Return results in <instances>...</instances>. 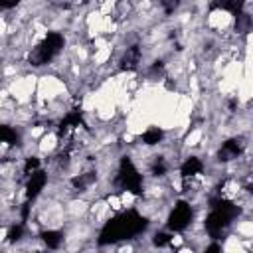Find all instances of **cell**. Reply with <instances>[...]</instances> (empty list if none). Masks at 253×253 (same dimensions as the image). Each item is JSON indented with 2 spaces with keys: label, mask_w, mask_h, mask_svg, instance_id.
<instances>
[{
  "label": "cell",
  "mask_w": 253,
  "mask_h": 253,
  "mask_svg": "<svg viewBox=\"0 0 253 253\" xmlns=\"http://www.w3.org/2000/svg\"><path fill=\"white\" fill-rule=\"evenodd\" d=\"M202 170H204V164H202V160L196 158V156H190V158L182 164V168H180V172H182L184 178H192V176L200 174Z\"/></svg>",
  "instance_id": "ba28073f"
},
{
  "label": "cell",
  "mask_w": 253,
  "mask_h": 253,
  "mask_svg": "<svg viewBox=\"0 0 253 253\" xmlns=\"http://www.w3.org/2000/svg\"><path fill=\"white\" fill-rule=\"evenodd\" d=\"M45 182H47V174H45V172L36 170L34 174H30V180H28V184H26V198H28V200H34V198L43 190Z\"/></svg>",
  "instance_id": "277c9868"
},
{
  "label": "cell",
  "mask_w": 253,
  "mask_h": 253,
  "mask_svg": "<svg viewBox=\"0 0 253 253\" xmlns=\"http://www.w3.org/2000/svg\"><path fill=\"white\" fill-rule=\"evenodd\" d=\"M42 239H43V243L47 245V247H51V249H55V247H59V243H61V233H57V231H43L42 233Z\"/></svg>",
  "instance_id": "7c38bea8"
},
{
  "label": "cell",
  "mask_w": 253,
  "mask_h": 253,
  "mask_svg": "<svg viewBox=\"0 0 253 253\" xmlns=\"http://www.w3.org/2000/svg\"><path fill=\"white\" fill-rule=\"evenodd\" d=\"M95 172H85V174H79V176H75L73 180H71V184L75 186V188H79V190H85L87 186H91L93 182H95Z\"/></svg>",
  "instance_id": "9c48e42d"
},
{
  "label": "cell",
  "mask_w": 253,
  "mask_h": 253,
  "mask_svg": "<svg viewBox=\"0 0 253 253\" xmlns=\"http://www.w3.org/2000/svg\"><path fill=\"white\" fill-rule=\"evenodd\" d=\"M140 63V47L138 45H130L126 47V51L123 53L121 57V69H126V71H134Z\"/></svg>",
  "instance_id": "8992f818"
},
{
  "label": "cell",
  "mask_w": 253,
  "mask_h": 253,
  "mask_svg": "<svg viewBox=\"0 0 253 253\" xmlns=\"http://www.w3.org/2000/svg\"><path fill=\"white\" fill-rule=\"evenodd\" d=\"M164 172H166V164H164V160H162V158H156L154 164H152V174H154V176H162Z\"/></svg>",
  "instance_id": "e0dca14e"
},
{
  "label": "cell",
  "mask_w": 253,
  "mask_h": 253,
  "mask_svg": "<svg viewBox=\"0 0 253 253\" xmlns=\"http://www.w3.org/2000/svg\"><path fill=\"white\" fill-rule=\"evenodd\" d=\"M192 221V208L186 204V202H178L174 206V210L170 211V217H168V227L172 231H182L188 227V223Z\"/></svg>",
  "instance_id": "3957f363"
},
{
  "label": "cell",
  "mask_w": 253,
  "mask_h": 253,
  "mask_svg": "<svg viewBox=\"0 0 253 253\" xmlns=\"http://www.w3.org/2000/svg\"><path fill=\"white\" fill-rule=\"evenodd\" d=\"M235 18H237V30H239V32H245V30L251 26V18H249L247 14H243V12H241V14H239V16H235Z\"/></svg>",
  "instance_id": "2e32d148"
},
{
  "label": "cell",
  "mask_w": 253,
  "mask_h": 253,
  "mask_svg": "<svg viewBox=\"0 0 253 253\" xmlns=\"http://www.w3.org/2000/svg\"><path fill=\"white\" fill-rule=\"evenodd\" d=\"M38 168H40V160L32 156V158H28V160H26V164H24V174H26V176H30V174H34Z\"/></svg>",
  "instance_id": "9a60e30c"
},
{
  "label": "cell",
  "mask_w": 253,
  "mask_h": 253,
  "mask_svg": "<svg viewBox=\"0 0 253 253\" xmlns=\"http://www.w3.org/2000/svg\"><path fill=\"white\" fill-rule=\"evenodd\" d=\"M117 186L132 192V194H140V186H142V178L138 174V170L132 166V162L125 156L121 160V168H119V176H117Z\"/></svg>",
  "instance_id": "7a4b0ae2"
},
{
  "label": "cell",
  "mask_w": 253,
  "mask_h": 253,
  "mask_svg": "<svg viewBox=\"0 0 253 253\" xmlns=\"http://www.w3.org/2000/svg\"><path fill=\"white\" fill-rule=\"evenodd\" d=\"M8 237H10V241H18L22 237V225L20 223L18 225H12L10 231H8Z\"/></svg>",
  "instance_id": "ffe728a7"
},
{
  "label": "cell",
  "mask_w": 253,
  "mask_h": 253,
  "mask_svg": "<svg viewBox=\"0 0 253 253\" xmlns=\"http://www.w3.org/2000/svg\"><path fill=\"white\" fill-rule=\"evenodd\" d=\"M20 0H0V4H2V8H14L16 4H18Z\"/></svg>",
  "instance_id": "44dd1931"
},
{
  "label": "cell",
  "mask_w": 253,
  "mask_h": 253,
  "mask_svg": "<svg viewBox=\"0 0 253 253\" xmlns=\"http://www.w3.org/2000/svg\"><path fill=\"white\" fill-rule=\"evenodd\" d=\"M148 221L136 213V211H125L123 215L111 219L105 223V227L101 229V235H99V243L105 245V243H113V241H121V239H128V237H134L138 233H142L146 229Z\"/></svg>",
  "instance_id": "6da1fadb"
},
{
  "label": "cell",
  "mask_w": 253,
  "mask_h": 253,
  "mask_svg": "<svg viewBox=\"0 0 253 253\" xmlns=\"http://www.w3.org/2000/svg\"><path fill=\"white\" fill-rule=\"evenodd\" d=\"M162 136H164V132L154 126V128H148V130L142 134V142L148 144V146H152V144H158V142L162 140Z\"/></svg>",
  "instance_id": "30bf717a"
},
{
  "label": "cell",
  "mask_w": 253,
  "mask_h": 253,
  "mask_svg": "<svg viewBox=\"0 0 253 253\" xmlns=\"http://www.w3.org/2000/svg\"><path fill=\"white\" fill-rule=\"evenodd\" d=\"M219 249V245H210V247H206V251H217Z\"/></svg>",
  "instance_id": "7402d4cb"
},
{
  "label": "cell",
  "mask_w": 253,
  "mask_h": 253,
  "mask_svg": "<svg viewBox=\"0 0 253 253\" xmlns=\"http://www.w3.org/2000/svg\"><path fill=\"white\" fill-rule=\"evenodd\" d=\"M170 235L168 233H156L154 235V245H158V247H164V245H168L170 243Z\"/></svg>",
  "instance_id": "d6986e66"
},
{
  "label": "cell",
  "mask_w": 253,
  "mask_h": 253,
  "mask_svg": "<svg viewBox=\"0 0 253 253\" xmlns=\"http://www.w3.org/2000/svg\"><path fill=\"white\" fill-rule=\"evenodd\" d=\"M43 47L47 49V53L53 57V55H57L59 51H61V47H63V43H65V40H63V36L59 34V32H47V36L43 38Z\"/></svg>",
  "instance_id": "52a82bcc"
},
{
  "label": "cell",
  "mask_w": 253,
  "mask_h": 253,
  "mask_svg": "<svg viewBox=\"0 0 253 253\" xmlns=\"http://www.w3.org/2000/svg\"><path fill=\"white\" fill-rule=\"evenodd\" d=\"M0 138H2V142H6V144H16V142H18L16 130L10 128V126H6V125L0 128Z\"/></svg>",
  "instance_id": "5bb4252c"
},
{
  "label": "cell",
  "mask_w": 253,
  "mask_h": 253,
  "mask_svg": "<svg viewBox=\"0 0 253 253\" xmlns=\"http://www.w3.org/2000/svg\"><path fill=\"white\" fill-rule=\"evenodd\" d=\"M160 4H162V8H164L166 14H172V12L180 6V0H162Z\"/></svg>",
  "instance_id": "ac0fdd59"
},
{
  "label": "cell",
  "mask_w": 253,
  "mask_h": 253,
  "mask_svg": "<svg viewBox=\"0 0 253 253\" xmlns=\"http://www.w3.org/2000/svg\"><path fill=\"white\" fill-rule=\"evenodd\" d=\"M243 6H245V0H225L221 8L225 12H229V14H233V16H239L241 10H243Z\"/></svg>",
  "instance_id": "4fadbf2b"
},
{
  "label": "cell",
  "mask_w": 253,
  "mask_h": 253,
  "mask_svg": "<svg viewBox=\"0 0 253 253\" xmlns=\"http://www.w3.org/2000/svg\"><path fill=\"white\" fill-rule=\"evenodd\" d=\"M79 123H81V113H79V111L69 113V115L61 121V132H65V130H69V128H73V126H79Z\"/></svg>",
  "instance_id": "8fae6325"
},
{
  "label": "cell",
  "mask_w": 253,
  "mask_h": 253,
  "mask_svg": "<svg viewBox=\"0 0 253 253\" xmlns=\"http://www.w3.org/2000/svg\"><path fill=\"white\" fill-rule=\"evenodd\" d=\"M243 152V142L239 140V138H229V140H225L223 142V146L219 148V152H217V156H219V160H231V158H237L239 154Z\"/></svg>",
  "instance_id": "5b68a950"
}]
</instances>
